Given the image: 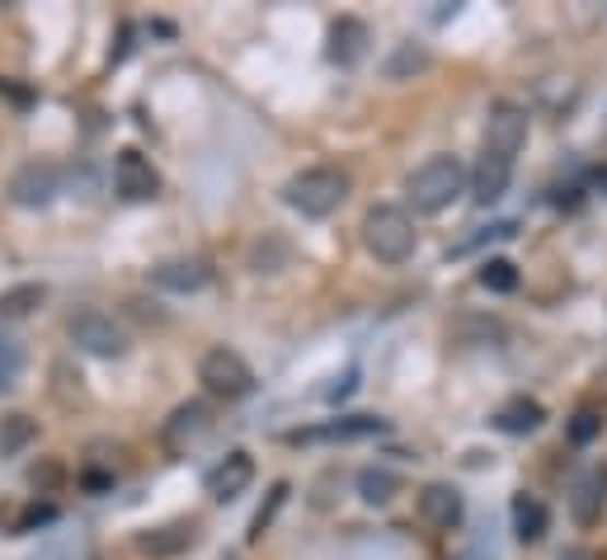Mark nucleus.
Segmentation results:
<instances>
[{"label": "nucleus", "instance_id": "nucleus-16", "mask_svg": "<svg viewBox=\"0 0 607 560\" xmlns=\"http://www.w3.org/2000/svg\"><path fill=\"white\" fill-rule=\"evenodd\" d=\"M419 513L429 527H457L462 523V494L453 486H429L419 494Z\"/></svg>", "mask_w": 607, "mask_h": 560}, {"label": "nucleus", "instance_id": "nucleus-23", "mask_svg": "<svg viewBox=\"0 0 607 560\" xmlns=\"http://www.w3.org/2000/svg\"><path fill=\"white\" fill-rule=\"evenodd\" d=\"M34 433H38V424H34L28 415H10L5 424H0V453L14 457L24 443H34Z\"/></svg>", "mask_w": 607, "mask_h": 560}, {"label": "nucleus", "instance_id": "nucleus-27", "mask_svg": "<svg viewBox=\"0 0 607 560\" xmlns=\"http://www.w3.org/2000/svg\"><path fill=\"white\" fill-rule=\"evenodd\" d=\"M419 71V67H429V57L424 52H419V48H400L396 57H392V67H386V75H405V71Z\"/></svg>", "mask_w": 607, "mask_h": 560}, {"label": "nucleus", "instance_id": "nucleus-21", "mask_svg": "<svg viewBox=\"0 0 607 560\" xmlns=\"http://www.w3.org/2000/svg\"><path fill=\"white\" fill-rule=\"evenodd\" d=\"M400 490V480L392 471H382V466H367L363 476H358V494H363L367 504H392Z\"/></svg>", "mask_w": 607, "mask_h": 560}, {"label": "nucleus", "instance_id": "nucleus-13", "mask_svg": "<svg viewBox=\"0 0 607 560\" xmlns=\"http://www.w3.org/2000/svg\"><path fill=\"white\" fill-rule=\"evenodd\" d=\"M509 179H513V161H504V155H490V151H480V161L471 170V198L476 203H500L504 189H509Z\"/></svg>", "mask_w": 607, "mask_h": 560}, {"label": "nucleus", "instance_id": "nucleus-11", "mask_svg": "<svg viewBox=\"0 0 607 560\" xmlns=\"http://www.w3.org/2000/svg\"><path fill=\"white\" fill-rule=\"evenodd\" d=\"M386 419L377 415H349V419H335V424H320V429H297L288 433V443H349V439H372L382 433Z\"/></svg>", "mask_w": 607, "mask_h": 560}, {"label": "nucleus", "instance_id": "nucleus-4", "mask_svg": "<svg viewBox=\"0 0 607 560\" xmlns=\"http://www.w3.org/2000/svg\"><path fill=\"white\" fill-rule=\"evenodd\" d=\"M198 382L208 386V396L217 400H241V396H250L255 392V372L250 363L236 353V349H208L198 358Z\"/></svg>", "mask_w": 607, "mask_h": 560}, {"label": "nucleus", "instance_id": "nucleus-14", "mask_svg": "<svg viewBox=\"0 0 607 560\" xmlns=\"http://www.w3.org/2000/svg\"><path fill=\"white\" fill-rule=\"evenodd\" d=\"M208 278H212V269L202 259H161L151 269V283L165 292H202Z\"/></svg>", "mask_w": 607, "mask_h": 560}, {"label": "nucleus", "instance_id": "nucleus-7", "mask_svg": "<svg viewBox=\"0 0 607 560\" xmlns=\"http://www.w3.org/2000/svg\"><path fill=\"white\" fill-rule=\"evenodd\" d=\"M527 142V114L518 104H494L490 122H486V147L490 155H504V161H518V151Z\"/></svg>", "mask_w": 607, "mask_h": 560}, {"label": "nucleus", "instance_id": "nucleus-5", "mask_svg": "<svg viewBox=\"0 0 607 560\" xmlns=\"http://www.w3.org/2000/svg\"><path fill=\"white\" fill-rule=\"evenodd\" d=\"M67 335L71 345L81 353H95V358H122L128 353V330L108 316V311H75V316L67 320Z\"/></svg>", "mask_w": 607, "mask_h": 560}, {"label": "nucleus", "instance_id": "nucleus-17", "mask_svg": "<svg viewBox=\"0 0 607 560\" xmlns=\"http://www.w3.org/2000/svg\"><path fill=\"white\" fill-rule=\"evenodd\" d=\"M363 52H367V24L363 20H335V28H330V61L353 67V61H363Z\"/></svg>", "mask_w": 607, "mask_h": 560}, {"label": "nucleus", "instance_id": "nucleus-6", "mask_svg": "<svg viewBox=\"0 0 607 560\" xmlns=\"http://www.w3.org/2000/svg\"><path fill=\"white\" fill-rule=\"evenodd\" d=\"M5 194H10L14 208H48L52 198L61 194V175H57L52 161H28V165H20L10 175Z\"/></svg>", "mask_w": 607, "mask_h": 560}, {"label": "nucleus", "instance_id": "nucleus-22", "mask_svg": "<svg viewBox=\"0 0 607 560\" xmlns=\"http://www.w3.org/2000/svg\"><path fill=\"white\" fill-rule=\"evenodd\" d=\"M20 377H24V345L10 335H0V396L14 392Z\"/></svg>", "mask_w": 607, "mask_h": 560}, {"label": "nucleus", "instance_id": "nucleus-20", "mask_svg": "<svg viewBox=\"0 0 607 560\" xmlns=\"http://www.w3.org/2000/svg\"><path fill=\"white\" fill-rule=\"evenodd\" d=\"M513 533H518V541H537L547 533V509H541V500H533V494L513 500Z\"/></svg>", "mask_w": 607, "mask_h": 560}, {"label": "nucleus", "instance_id": "nucleus-25", "mask_svg": "<svg viewBox=\"0 0 607 560\" xmlns=\"http://www.w3.org/2000/svg\"><path fill=\"white\" fill-rule=\"evenodd\" d=\"M598 433H603V415H598V410H588V406L574 410V419H570V443L584 447V443H594Z\"/></svg>", "mask_w": 607, "mask_h": 560}, {"label": "nucleus", "instance_id": "nucleus-30", "mask_svg": "<svg viewBox=\"0 0 607 560\" xmlns=\"http://www.w3.org/2000/svg\"><path fill=\"white\" fill-rule=\"evenodd\" d=\"M598 189H607V170H598Z\"/></svg>", "mask_w": 607, "mask_h": 560}, {"label": "nucleus", "instance_id": "nucleus-8", "mask_svg": "<svg viewBox=\"0 0 607 560\" xmlns=\"http://www.w3.org/2000/svg\"><path fill=\"white\" fill-rule=\"evenodd\" d=\"M208 424H212V410L202 406V400H184V406H175L165 419V429H161L165 453H189L202 433H208Z\"/></svg>", "mask_w": 607, "mask_h": 560}, {"label": "nucleus", "instance_id": "nucleus-9", "mask_svg": "<svg viewBox=\"0 0 607 560\" xmlns=\"http://www.w3.org/2000/svg\"><path fill=\"white\" fill-rule=\"evenodd\" d=\"M114 184H118V194L122 198H132V203H147V198L161 194V175L151 170V161L137 147L128 151H118V161H114Z\"/></svg>", "mask_w": 607, "mask_h": 560}, {"label": "nucleus", "instance_id": "nucleus-24", "mask_svg": "<svg viewBox=\"0 0 607 560\" xmlns=\"http://www.w3.org/2000/svg\"><path fill=\"white\" fill-rule=\"evenodd\" d=\"M480 288L513 292V288H518V269H513L509 259H486V264H480Z\"/></svg>", "mask_w": 607, "mask_h": 560}, {"label": "nucleus", "instance_id": "nucleus-18", "mask_svg": "<svg viewBox=\"0 0 607 560\" xmlns=\"http://www.w3.org/2000/svg\"><path fill=\"white\" fill-rule=\"evenodd\" d=\"M43 302H48V288L43 283H14L0 292V320H24V316H34Z\"/></svg>", "mask_w": 607, "mask_h": 560}, {"label": "nucleus", "instance_id": "nucleus-26", "mask_svg": "<svg viewBox=\"0 0 607 560\" xmlns=\"http://www.w3.org/2000/svg\"><path fill=\"white\" fill-rule=\"evenodd\" d=\"M283 500H288V486H273V500H269V509H259V513H255V527H250V537H255V541L264 537V527L273 523V513L283 509Z\"/></svg>", "mask_w": 607, "mask_h": 560}, {"label": "nucleus", "instance_id": "nucleus-3", "mask_svg": "<svg viewBox=\"0 0 607 560\" xmlns=\"http://www.w3.org/2000/svg\"><path fill=\"white\" fill-rule=\"evenodd\" d=\"M415 222H410V212L405 208H372L363 217V245H367V255L372 259H382V264H400V259H410L415 255Z\"/></svg>", "mask_w": 607, "mask_h": 560}, {"label": "nucleus", "instance_id": "nucleus-1", "mask_svg": "<svg viewBox=\"0 0 607 560\" xmlns=\"http://www.w3.org/2000/svg\"><path fill=\"white\" fill-rule=\"evenodd\" d=\"M283 198L302 217H330L349 198V175L339 165H311L283 184Z\"/></svg>", "mask_w": 607, "mask_h": 560}, {"label": "nucleus", "instance_id": "nucleus-10", "mask_svg": "<svg viewBox=\"0 0 607 560\" xmlns=\"http://www.w3.org/2000/svg\"><path fill=\"white\" fill-rule=\"evenodd\" d=\"M603 504H607V471L603 466H588L580 471V480L570 486V513L580 527H594L603 518Z\"/></svg>", "mask_w": 607, "mask_h": 560}, {"label": "nucleus", "instance_id": "nucleus-2", "mask_svg": "<svg viewBox=\"0 0 607 560\" xmlns=\"http://www.w3.org/2000/svg\"><path fill=\"white\" fill-rule=\"evenodd\" d=\"M466 189V170L457 155H433L405 179V198H410L415 212H443L453 198Z\"/></svg>", "mask_w": 607, "mask_h": 560}, {"label": "nucleus", "instance_id": "nucleus-28", "mask_svg": "<svg viewBox=\"0 0 607 560\" xmlns=\"http://www.w3.org/2000/svg\"><path fill=\"white\" fill-rule=\"evenodd\" d=\"M0 95H5V100H14V104H28V100H34V95H28V90H20V85H10L5 75H0Z\"/></svg>", "mask_w": 607, "mask_h": 560}, {"label": "nucleus", "instance_id": "nucleus-15", "mask_svg": "<svg viewBox=\"0 0 607 560\" xmlns=\"http://www.w3.org/2000/svg\"><path fill=\"white\" fill-rule=\"evenodd\" d=\"M194 541H198V523L179 518V523H165V527H147V533L137 537V547L147 556H179V551H189Z\"/></svg>", "mask_w": 607, "mask_h": 560}, {"label": "nucleus", "instance_id": "nucleus-12", "mask_svg": "<svg viewBox=\"0 0 607 560\" xmlns=\"http://www.w3.org/2000/svg\"><path fill=\"white\" fill-rule=\"evenodd\" d=\"M255 480V462H250V453H226V462H217L212 471H208V494L217 504H226V500H236V494L245 490Z\"/></svg>", "mask_w": 607, "mask_h": 560}, {"label": "nucleus", "instance_id": "nucleus-29", "mask_svg": "<svg viewBox=\"0 0 607 560\" xmlns=\"http://www.w3.org/2000/svg\"><path fill=\"white\" fill-rule=\"evenodd\" d=\"M560 560H598V556L584 551V547H570V551H560Z\"/></svg>", "mask_w": 607, "mask_h": 560}, {"label": "nucleus", "instance_id": "nucleus-19", "mask_svg": "<svg viewBox=\"0 0 607 560\" xmlns=\"http://www.w3.org/2000/svg\"><path fill=\"white\" fill-rule=\"evenodd\" d=\"M541 419H547V410H541L537 400L513 396V400H504V406H500L494 424H500L504 433H533V429H541Z\"/></svg>", "mask_w": 607, "mask_h": 560}]
</instances>
